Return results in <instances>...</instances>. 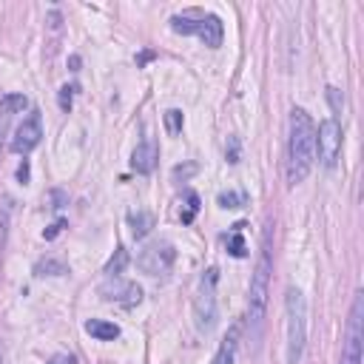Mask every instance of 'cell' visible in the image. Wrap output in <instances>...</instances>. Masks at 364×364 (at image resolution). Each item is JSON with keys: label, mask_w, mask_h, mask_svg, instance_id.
<instances>
[{"label": "cell", "mask_w": 364, "mask_h": 364, "mask_svg": "<svg viewBox=\"0 0 364 364\" xmlns=\"http://www.w3.org/2000/svg\"><path fill=\"white\" fill-rule=\"evenodd\" d=\"M313 159H316V125L304 108H293L287 122V162H284L287 182L290 185L304 182V176L313 168Z\"/></svg>", "instance_id": "cell-1"}, {"label": "cell", "mask_w": 364, "mask_h": 364, "mask_svg": "<svg viewBox=\"0 0 364 364\" xmlns=\"http://www.w3.org/2000/svg\"><path fill=\"white\" fill-rule=\"evenodd\" d=\"M270 273H273V250H270V228H264L259 259H256V267H253V276H250V287H247V330H250L253 350H259L262 330H264L267 296H270Z\"/></svg>", "instance_id": "cell-2"}, {"label": "cell", "mask_w": 364, "mask_h": 364, "mask_svg": "<svg viewBox=\"0 0 364 364\" xmlns=\"http://www.w3.org/2000/svg\"><path fill=\"white\" fill-rule=\"evenodd\" d=\"M307 344V304L299 287H287L284 293V358L287 364H299Z\"/></svg>", "instance_id": "cell-3"}, {"label": "cell", "mask_w": 364, "mask_h": 364, "mask_svg": "<svg viewBox=\"0 0 364 364\" xmlns=\"http://www.w3.org/2000/svg\"><path fill=\"white\" fill-rule=\"evenodd\" d=\"M171 28L179 31V34H196L210 48L222 46V20L216 14H210V11L188 9L182 14H173L171 17Z\"/></svg>", "instance_id": "cell-4"}, {"label": "cell", "mask_w": 364, "mask_h": 364, "mask_svg": "<svg viewBox=\"0 0 364 364\" xmlns=\"http://www.w3.org/2000/svg\"><path fill=\"white\" fill-rule=\"evenodd\" d=\"M216 282H219V270L208 267L199 276L196 284V296H193V318H196V330L208 333L216 324Z\"/></svg>", "instance_id": "cell-5"}, {"label": "cell", "mask_w": 364, "mask_h": 364, "mask_svg": "<svg viewBox=\"0 0 364 364\" xmlns=\"http://www.w3.org/2000/svg\"><path fill=\"white\" fill-rule=\"evenodd\" d=\"M361 341H364V296L355 293L344 327V341H341V358L338 364H361Z\"/></svg>", "instance_id": "cell-6"}, {"label": "cell", "mask_w": 364, "mask_h": 364, "mask_svg": "<svg viewBox=\"0 0 364 364\" xmlns=\"http://www.w3.org/2000/svg\"><path fill=\"white\" fill-rule=\"evenodd\" d=\"M316 151L324 168H336L341 156V122L336 117H327L316 128Z\"/></svg>", "instance_id": "cell-7"}, {"label": "cell", "mask_w": 364, "mask_h": 364, "mask_svg": "<svg viewBox=\"0 0 364 364\" xmlns=\"http://www.w3.org/2000/svg\"><path fill=\"white\" fill-rule=\"evenodd\" d=\"M173 259H176V250H173L171 242H151V245L139 253L136 264H139L142 273H148V276H159V273H168V270H171Z\"/></svg>", "instance_id": "cell-8"}, {"label": "cell", "mask_w": 364, "mask_h": 364, "mask_svg": "<svg viewBox=\"0 0 364 364\" xmlns=\"http://www.w3.org/2000/svg\"><path fill=\"white\" fill-rule=\"evenodd\" d=\"M100 296L105 301H114V304H122V307H134L142 301V287L136 282H128V279H119V276H108V282L100 284Z\"/></svg>", "instance_id": "cell-9"}, {"label": "cell", "mask_w": 364, "mask_h": 364, "mask_svg": "<svg viewBox=\"0 0 364 364\" xmlns=\"http://www.w3.org/2000/svg\"><path fill=\"white\" fill-rule=\"evenodd\" d=\"M40 139H43V119H40L37 111H31V114L17 125L14 139H11V151H14V154H28V151H34V148L40 145Z\"/></svg>", "instance_id": "cell-10"}, {"label": "cell", "mask_w": 364, "mask_h": 364, "mask_svg": "<svg viewBox=\"0 0 364 364\" xmlns=\"http://www.w3.org/2000/svg\"><path fill=\"white\" fill-rule=\"evenodd\" d=\"M156 159H159L156 142H154V139H142V142L134 148V154H131V168H134L136 173H151V171L156 168Z\"/></svg>", "instance_id": "cell-11"}, {"label": "cell", "mask_w": 364, "mask_h": 364, "mask_svg": "<svg viewBox=\"0 0 364 364\" xmlns=\"http://www.w3.org/2000/svg\"><path fill=\"white\" fill-rule=\"evenodd\" d=\"M239 333H242L239 324H233V327L228 330V336L222 338V344H219V350H216V355H213V364H233L236 347H239Z\"/></svg>", "instance_id": "cell-12"}, {"label": "cell", "mask_w": 364, "mask_h": 364, "mask_svg": "<svg viewBox=\"0 0 364 364\" xmlns=\"http://www.w3.org/2000/svg\"><path fill=\"white\" fill-rule=\"evenodd\" d=\"M85 333L94 336L97 341H114V338H119V327L111 324V321H102V318H91V321H85Z\"/></svg>", "instance_id": "cell-13"}, {"label": "cell", "mask_w": 364, "mask_h": 364, "mask_svg": "<svg viewBox=\"0 0 364 364\" xmlns=\"http://www.w3.org/2000/svg\"><path fill=\"white\" fill-rule=\"evenodd\" d=\"M128 225H131V233L139 239V236H145V233L154 228V213H148V210H134V213H128Z\"/></svg>", "instance_id": "cell-14"}, {"label": "cell", "mask_w": 364, "mask_h": 364, "mask_svg": "<svg viewBox=\"0 0 364 364\" xmlns=\"http://www.w3.org/2000/svg\"><path fill=\"white\" fill-rule=\"evenodd\" d=\"M34 273L37 276H63V273H68V267H65V262H60V259H40L37 264H34Z\"/></svg>", "instance_id": "cell-15"}, {"label": "cell", "mask_w": 364, "mask_h": 364, "mask_svg": "<svg viewBox=\"0 0 364 364\" xmlns=\"http://www.w3.org/2000/svg\"><path fill=\"white\" fill-rule=\"evenodd\" d=\"M26 105H28V97L26 94H3L0 97V108L9 111V114H20Z\"/></svg>", "instance_id": "cell-16"}, {"label": "cell", "mask_w": 364, "mask_h": 364, "mask_svg": "<svg viewBox=\"0 0 364 364\" xmlns=\"http://www.w3.org/2000/svg\"><path fill=\"white\" fill-rule=\"evenodd\" d=\"M125 264H128V250H125V247H117L114 256H111L108 264H105V273H108V276H119V273L125 270Z\"/></svg>", "instance_id": "cell-17"}, {"label": "cell", "mask_w": 364, "mask_h": 364, "mask_svg": "<svg viewBox=\"0 0 364 364\" xmlns=\"http://www.w3.org/2000/svg\"><path fill=\"white\" fill-rule=\"evenodd\" d=\"M9 216H11L9 199H0V253H3V245H6V236H9Z\"/></svg>", "instance_id": "cell-18"}, {"label": "cell", "mask_w": 364, "mask_h": 364, "mask_svg": "<svg viewBox=\"0 0 364 364\" xmlns=\"http://www.w3.org/2000/svg\"><path fill=\"white\" fill-rule=\"evenodd\" d=\"M233 228H236V230H233L230 239H228V250H230L236 259H242V256H245V239H242V230H239L242 225H233Z\"/></svg>", "instance_id": "cell-19"}, {"label": "cell", "mask_w": 364, "mask_h": 364, "mask_svg": "<svg viewBox=\"0 0 364 364\" xmlns=\"http://www.w3.org/2000/svg\"><path fill=\"white\" fill-rule=\"evenodd\" d=\"M165 128H168V134H179L182 131V111L179 108L165 111Z\"/></svg>", "instance_id": "cell-20"}, {"label": "cell", "mask_w": 364, "mask_h": 364, "mask_svg": "<svg viewBox=\"0 0 364 364\" xmlns=\"http://www.w3.org/2000/svg\"><path fill=\"white\" fill-rule=\"evenodd\" d=\"M327 102H330V108H333L336 114H341V111H344V94H341L336 85H330V88H327Z\"/></svg>", "instance_id": "cell-21"}, {"label": "cell", "mask_w": 364, "mask_h": 364, "mask_svg": "<svg viewBox=\"0 0 364 364\" xmlns=\"http://www.w3.org/2000/svg\"><path fill=\"white\" fill-rule=\"evenodd\" d=\"M57 100H60V108L68 114V111H71V100H74V85H63Z\"/></svg>", "instance_id": "cell-22"}, {"label": "cell", "mask_w": 364, "mask_h": 364, "mask_svg": "<svg viewBox=\"0 0 364 364\" xmlns=\"http://www.w3.org/2000/svg\"><path fill=\"white\" fill-rule=\"evenodd\" d=\"M196 210H199V196H196V193H188V210L182 213V222H185V225H188V222H193Z\"/></svg>", "instance_id": "cell-23"}, {"label": "cell", "mask_w": 364, "mask_h": 364, "mask_svg": "<svg viewBox=\"0 0 364 364\" xmlns=\"http://www.w3.org/2000/svg\"><path fill=\"white\" fill-rule=\"evenodd\" d=\"M242 199H245V196H239V193H233V191L219 193V205H222V208H239V205H242Z\"/></svg>", "instance_id": "cell-24"}, {"label": "cell", "mask_w": 364, "mask_h": 364, "mask_svg": "<svg viewBox=\"0 0 364 364\" xmlns=\"http://www.w3.org/2000/svg\"><path fill=\"white\" fill-rule=\"evenodd\" d=\"M228 162H239V139L230 136V148H228Z\"/></svg>", "instance_id": "cell-25"}, {"label": "cell", "mask_w": 364, "mask_h": 364, "mask_svg": "<svg viewBox=\"0 0 364 364\" xmlns=\"http://www.w3.org/2000/svg\"><path fill=\"white\" fill-rule=\"evenodd\" d=\"M63 228H65V222H63V219H60V222H54V225H51V228H48V230H46V233H43V236H46V239H54V236H57V233H60V230H63Z\"/></svg>", "instance_id": "cell-26"}, {"label": "cell", "mask_w": 364, "mask_h": 364, "mask_svg": "<svg viewBox=\"0 0 364 364\" xmlns=\"http://www.w3.org/2000/svg\"><path fill=\"white\" fill-rule=\"evenodd\" d=\"M17 179H20V182H28V162H26V159H23V165L17 168Z\"/></svg>", "instance_id": "cell-27"}, {"label": "cell", "mask_w": 364, "mask_h": 364, "mask_svg": "<svg viewBox=\"0 0 364 364\" xmlns=\"http://www.w3.org/2000/svg\"><path fill=\"white\" fill-rule=\"evenodd\" d=\"M51 199H54V205H51V208H63V202H65V196H63L60 191H51Z\"/></svg>", "instance_id": "cell-28"}, {"label": "cell", "mask_w": 364, "mask_h": 364, "mask_svg": "<svg viewBox=\"0 0 364 364\" xmlns=\"http://www.w3.org/2000/svg\"><path fill=\"white\" fill-rule=\"evenodd\" d=\"M0 364H6V355H3V347H0Z\"/></svg>", "instance_id": "cell-29"}]
</instances>
